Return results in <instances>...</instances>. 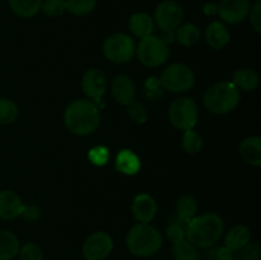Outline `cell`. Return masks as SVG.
Masks as SVG:
<instances>
[{"instance_id":"8fae6325","label":"cell","mask_w":261,"mask_h":260,"mask_svg":"<svg viewBox=\"0 0 261 260\" xmlns=\"http://www.w3.org/2000/svg\"><path fill=\"white\" fill-rule=\"evenodd\" d=\"M250 0H222L218 5V14L228 24H240L249 17Z\"/></svg>"},{"instance_id":"ac0fdd59","label":"cell","mask_w":261,"mask_h":260,"mask_svg":"<svg viewBox=\"0 0 261 260\" xmlns=\"http://www.w3.org/2000/svg\"><path fill=\"white\" fill-rule=\"evenodd\" d=\"M251 241V232L244 224H237V226L232 227L226 235L224 239V246L228 247L231 251H237L241 247L246 246L249 242Z\"/></svg>"},{"instance_id":"1f68e13d","label":"cell","mask_w":261,"mask_h":260,"mask_svg":"<svg viewBox=\"0 0 261 260\" xmlns=\"http://www.w3.org/2000/svg\"><path fill=\"white\" fill-rule=\"evenodd\" d=\"M18 255H19V260H43L42 250L33 242L23 245L19 249Z\"/></svg>"},{"instance_id":"ba28073f","label":"cell","mask_w":261,"mask_h":260,"mask_svg":"<svg viewBox=\"0 0 261 260\" xmlns=\"http://www.w3.org/2000/svg\"><path fill=\"white\" fill-rule=\"evenodd\" d=\"M135 43L130 36L125 33H114L103 42V54L106 59L116 64L127 63L135 54Z\"/></svg>"},{"instance_id":"d590c367","label":"cell","mask_w":261,"mask_h":260,"mask_svg":"<svg viewBox=\"0 0 261 260\" xmlns=\"http://www.w3.org/2000/svg\"><path fill=\"white\" fill-rule=\"evenodd\" d=\"M208 260H233V251L227 246H217L208 251Z\"/></svg>"},{"instance_id":"83f0119b","label":"cell","mask_w":261,"mask_h":260,"mask_svg":"<svg viewBox=\"0 0 261 260\" xmlns=\"http://www.w3.org/2000/svg\"><path fill=\"white\" fill-rule=\"evenodd\" d=\"M97 0H66V10L76 17H83L94 10Z\"/></svg>"},{"instance_id":"484cf974","label":"cell","mask_w":261,"mask_h":260,"mask_svg":"<svg viewBox=\"0 0 261 260\" xmlns=\"http://www.w3.org/2000/svg\"><path fill=\"white\" fill-rule=\"evenodd\" d=\"M173 260H200L198 247L194 246L188 240L172 244V250H171Z\"/></svg>"},{"instance_id":"2e32d148","label":"cell","mask_w":261,"mask_h":260,"mask_svg":"<svg viewBox=\"0 0 261 260\" xmlns=\"http://www.w3.org/2000/svg\"><path fill=\"white\" fill-rule=\"evenodd\" d=\"M205 40L206 43L211 46L214 50H221V48L226 47L231 41V33H229L228 28L226 24L222 22L214 20V22L209 23L208 27L205 30Z\"/></svg>"},{"instance_id":"277c9868","label":"cell","mask_w":261,"mask_h":260,"mask_svg":"<svg viewBox=\"0 0 261 260\" xmlns=\"http://www.w3.org/2000/svg\"><path fill=\"white\" fill-rule=\"evenodd\" d=\"M203 102L213 114H228L239 106L240 91L232 82H218L206 89Z\"/></svg>"},{"instance_id":"30bf717a","label":"cell","mask_w":261,"mask_h":260,"mask_svg":"<svg viewBox=\"0 0 261 260\" xmlns=\"http://www.w3.org/2000/svg\"><path fill=\"white\" fill-rule=\"evenodd\" d=\"M114 249V241L106 232H94L84 241L83 256L86 260H105Z\"/></svg>"},{"instance_id":"74e56055","label":"cell","mask_w":261,"mask_h":260,"mask_svg":"<svg viewBox=\"0 0 261 260\" xmlns=\"http://www.w3.org/2000/svg\"><path fill=\"white\" fill-rule=\"evenodd\" d=\"M204 12H205L206 14H216V13L218 12V5L206 4L205 7H204Z\"/></svg>"},{"instance_id":"8d00e7d4","label":"cell","mask_w":261,"mask_h":260,"mask_svg":"<svg viewBox=\"0 0 261 260\" xmlns=\"http://www.w3.org/2000/svg\"><path fill=\"white\" fill-rule=\"evenodd\" d=\"M250 23L251 27L254 28L255 32H261V2L257 0L251 8H250Z\"/></svg>"},{"instance_id":"cb8c5ba5","label":"cell","mask_w":261,"mask_h":260,"mask_svg":"<svg viewBox=\"0 0 261 260\" xmlns=\"http://www.w3.org/2000/svg\"><path fill=\"white\" fill-rule=\"evenodd\" d=\"M198 211V204L194 196L182 195L176 201V213H177L178 221L182 223H188L195 217Z\"/></svg>"},{"instance_id":"5b68a950","label":"cell","mask_w":261,"mask_h":260,"mask_svg":"<svg viewBox=\"0 0 261 260\" xmlns=\"http://www.w3.org/2000/svg\"><path fill=\"white\" fill-rule=\"evenodd\" d=\"M135 51H137L140 63L150 68L165 64L170 56L167 41L153 35L142 38Z\"/></svg>"},{"instance_id":"d6a6232c","label":"cell","mask_w":261,"mask_h":260,"mask_svg":"<svg viewBox=\"0 0 261 260\" xmlns=\"http://www.w3.org/2000/svg\"><path fill=\"white\" fill-rule=\"evenodd\" d=\"M109 149L103 145H98V147H93L88 153V158L93 165L96 166H103L106 165L109 161Z\"/></svg>"},{"instance_id":"7c38bea8","label":"cell","mask_w":261,"mask_h":260,"mask_svg":"<svg viewBox=\"0 0 261 260\" xmlns=\"http://www.w3.org/2000/svg\"><path fill=\"white\" fill-rule=\"evenodd\" d=\"M82 89L88 98L99 101L106 93V76L99 69H89L84 73L83 79H82Z\"/></svg>"},{"instance_id":"8992f818","label":"cell","mask_w":261,"mask_h":260,"mask_svg":"<svg viewBox=\"0 0 261 260\" xmlns=\"http://www.w3.org/2000/svg\"><path fill=\"white\" fill-rule=\"evenodd\" d=\"M195 74L185 64L175 63L162 71L160 84L170 92H186L193 88Z\"/></svg>"},{"instance_id":"44dd1931","label":"cell","mask_w":261,"mask_h":260,"mask_svg":"<svg viewBox=\"0 0 261 260\" xmlns=\"http://www.w3.org/2000/svg\"><path fill=\"white\" fill-rule=\"evenodd\" d=\"M116 168L125 175H135L140 170L139 157L129 149H124L117 154Z\"/></svg>"},{"instance_id":"7402d4cb","label":"cell","mask_w":261,"mask_h":260,"mask_svg":"<svg viewBox=\"0 0 261 260\" xmlns=\"http://www.w3.org/2000/svg\"><path fill=\"white\" fill-rule=\"evenodd\" d=\"M259 74L249 68L239 69L233 73V82L232 83L244 91H254L259 86Z\"/></svg>"},{"instance_id":"603a6c76","label":"cell","mask_w":261,"mask_h":260,"mask_svg":"<svg viewBox=\"0 0 261 260\" xmlns=\"http://www.w3.org/2000/svg\"><path fill=\"white\" fill-rule=\"evenodd\" d=\"M176 40L180 45L185 46V47H190L195 43L199 42L201 36L200 28L194 23H186V24L180 25L177 30L175 31Z\"/></svg>"},{"instance_id":"4316f807","label":"cell","mask_w":261,"mask_h":260,"mask_svg":"<svg viewBox=\"0 0 261 260\" xmlns=\"http://www.w3.org/2000/svg\"><path fill=\"white\" fill-rule=\"evenodd\" d=\"M181 144H182V149L188 154H196L203 148V138L200 137L199 133L194 132L193 129L185 130V133L182 135V140H181Z\"/></svg>"},{"instance_id":"ffe728a7","label":"cell","mask_w":261,"mask_h":260,"mask_svg":"<svg viewBox=\"0 0 261 260\" xmlns=\"http://www.w3.org/2000/svg\"><path fill=\"white\" fill-rule=\"evenodd\" d=\"M19 241L13 232L0 228V260H13L19 252Z\"/></svg>"},{"instance_id":"7a4b0ae2","label":"cell","mask_w":261,"mask_h":260,"mask_svg":"<svg viewBox=\"0 0 261 260\" xmlns=\"http://www.w3.org/2000/svg\"><path fill=\"white\" fill-rule=\"evenodd\" d=\"M64 122L73 134L81 137L92 134L101 122L98 106L91 99H76L66 107Z\"/></svg>"},{"instance_id":"4fadbf2b","label":"cell","mask_w":261,"mask_h":260,"mask_svg":"<svg viewBox=\"0 0 261 260\" xmlns=\"http://www.w3.org/2000/svg\"><path fill=\"white\" fill-rule=\"evenodd\" d=\"M25 211V205L20 200L19 195L12 190L0 191V218L12 221L22 216Z\"/></svg>"},{"instance_id":"d6986e66","label":"cell","mask_w":261,"mask_h":260,"mask_svg":"<svg viewBox=\"0 0 261 260\" xmlns=\"http://www.w3.org/2000/svg\"><path fill=\"white\" fill-rule=\"evenodd\" d=\"M154 28V23L147 13H135L130 17L129 20V30L134 36L139 38H144L150 36Z\"/></svg>"},{"instance_id":"d4e9b609","label":"cell","mask_w":261,"mask_h":260,"mask_svg":"<svg viewBox=\"0 0 261 260\" xmlns=\"http://www.w3.org/2000/svg\"><path fill=\"white\" fill-rule=\"evenodd\" d=\"M42 0H9L10 9L20 18H32L41 10Z\"/></svg>"},{"instance_id":"6da1fadb","label":"cell","mask_w":261,"mask_h":260,"mask_svg":"<svg viewBox=\"0 0 261 260\" xmlns=\"http://www.w3.org/2000/svg\"><path fill=\"white\" fill-rule=\"evenodd\" d=\"M224 231V222L218 214L195 216L185 226V239L195 247L206 249L219 241Z\"/></svg>"},{"instance_id":"e0dca14e","label":"cell","mask_w":261,"mask_h":260,"mask_svg":"<svg viewBox=\"0 0 261 260\" xmlns=\"http://www.w3.org/2000/svg\"><path fill=\"white\" fill-rule=\"evenodd\" d=\"M240 154L249 165L259 167L261 165V139L260 137L246 138L240 145Z\"/></svg>"},{"instance_id":"3957f363","label":"cell","mask_w":261,"mask_h":260,"mask_svg":"<svg viewBox=\"0 0 261 260\" xmlns=\"http://www.w3.org/2000/svg\"><path fill=\"white\" fill-rule=\"evenodd\" d=\"M163 244V237L149 223H138L132 227L126 237V246L134 256L149 257L157 254Z\"/></svg>"},{"instance_id":"e575fe53","label":"cell","mask_w":261,"mask_h":260,"mask_svg":"<svg viewBox=\"0 0 261 260\" xmlns=\"http://www.w3.org/2000/svg\"><path fill=\"white\" fill-rule=\"evenodd\" d=\"M166 235L172 244H177V242L185 240V227L182 223L172 222L166 229Z\"/></svg>"},{"instance_id":"52a82bcc","label":"cell","mask_w":261,"mask_h":260,"mask_svg":"<svg viewBox=\"0 0 261 260\" xmlns=\"http://www.w3.org/2000/svg\"><path fill=\"white\" fill-rule=\"evenodd\" d=\"M168 117L176 129L190 130L198 121V106L194 99L189 97H180L170 105Z\"/></svg>"},{"instance_id":"f1b7e54d","label":"cell","mask_w":261,"mask_h":260,"mask_svg":"<svg viewBox=\"0 0 261 260\" xmlns=\"http://www.w3.org/2000/svg\"><path fill=\"white\" fill-rule=\"evenodd\" d=\"M18 117V106L9 98H0V125L12 124Z\"/></svg>"},{"instance_id":"836d02e7","label":"cell","mask_w":261,"mask_h":260,"mask_svg":"<svg viewBox=\"0 0 261 260\" xmlns=\"http://www.w3.org/2000/svg\"><path fill=\"white\" fill-rule=\"evenodd\" d=\"M127 114L132 117L133 121L138 122V124H143V122L147 121L148 114L145 107L143 106L139 102H132V103L127 106Z\"/></svg>"},{"instance_id":"4dcf8cb0","label":"cell","mask_w":261,"mask_h":260,"mask_svg":"<svg viewBox=\"0 0 261 260\" xmlns=\"http://www.w3.org/2000/svg\"><path fill=\"white\" fill-rule=\"evenodd\" d=\"M41 10L47 17H60L66 10V0H42Z\"/></svg>"},{"instance_id":"5bb4252c","label":"cell","mask_w":261,"mask_h":260,"mask_svg":"<svg viewBox=\"0 0 261 260\" xmlns=\"http://www.w3.org/2000/svg\"><path fill=\"white\" fill-rule=\"evenodd\" d=\"M132 212L139 223H149L157 214V203L148 194H139L133 200Z\"/></svg>"},{"instance_id":"9a60e30c","label":"cell","mask_w":261,"mask_h":260,"mask_svg":"<svg viewBox=\"0 0 261 260\" xmlns=\"http://www.w3.org/2000/svg\"><path fill=\"white\" fill-rule=\"evenodd\" d=\"M111 93L117 103L129 106L135 98L134 82L127 75H117L111 84Z\"/></svg>"},{"instance_id":"f546056e","label":"cell","mask_w":261,"mask_h":260,"mask_svg":"<svg viewBox=\"0 0 261 260\" xmlns=\"http://www.w3.org/2000/svg\"><path fill=\"white\" fill-rule=\"evenodd\" d=\"M234 260H260L261 259V249L257 242L250 241L246 246L241 247L240 250L233 252Z\"/></svg>"},{"instance_id":"9c48e42d","label":"cell","mask_w":261,"mask_h":260,"mask_svg":"<svg viewBox=\"0 0 261 260\" xmlns=\"http://www.w3.org/2000/svg\"><path fill=\"white\" fill-rule=\"evenodd\" d=\"M184 19V10L175 0H165L155 8L154 20L158 27L168 35H172L181 25Z\"/></svg>"}]
</instances>
